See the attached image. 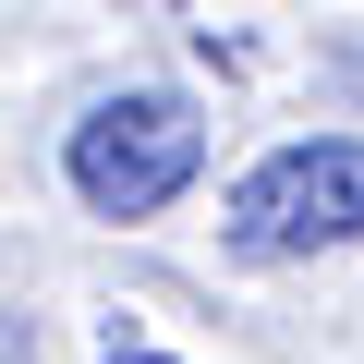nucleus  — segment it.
Wrapping results in <instances>:
<instances>
[{
	"label": "nucleus",
	"mask_w": 364,
	"mask_h": 364,
	"mask_svg": "<svg viewBox=\"0 0 364 364\" xmlns=\"http://www.w3.org/2000/svg\"><path fill=\"white\" fill-rule=\"evenodd\" d=\"M195 170H207V122H195L182 85H122V97H97V109L73 122V146H61V182H73L97 219H158Z\"/></svg>",
	"instance_id": "1"
},
{
	"label": "nucleus",
	"mask_w": 364,
	"mask_h": 364,
	"mask_svg": "<svg viewBox=\"0 0 364 364\" xmlns=\"http://www.w3.org/2000/svg\"><path fill=\"white\" fill-rule=\"evenodd\" d=\"M231 243L243 255H340V243H364V134L267 146L231 182Z\"/></svg>",
	"instance_id": "2"
},
{
	"label": "nucleus",
	"mask_w": 364,
	"mask_h": 364,
	"mask_svg": "<svg viewBox=\"0 0 364 364\" xmlns=\"http://www.w3.org/2000/svg\"><path fill=\"white\" fill-rule=\"evenodd\" d=\"M0 364H37V340H25V316H0Z\"/></svg>",
	"instance_id": "3"
},
{
	"label": "nucleus",
	"mask_w": 364,
	"mask_h": 364,
	"mask_svg": "<svg viewBox=\"0 0 364 364\" xmlns=\"http://www.w3.org/2000/svg\"><path fill=\"white\" fill-rule=\"evenodd\" d=\"M109 364H170V352H109Z\"/></svg>",
	"instance_id": "4"
}]
</instances>
